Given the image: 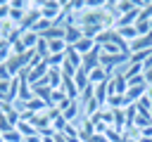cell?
<instances>
[{
    "label": "cell",
    "mask_w": 152,
    "mask_h": 142,
    "mask_svg": "<svg viewBox=\"0 0 152 142\" xmlns=\"http://www.w3.org/2000/svg\"><path fill=\"white\" fill-rule=\"evenodd\" d=\"M107 90H109V97H112V95H126L128 83H126L124 73H114V76L107 80Z\"/></svg>",
    "instance_id": "cell-1"
},
{
    "label": "cell",
    "mask_w": 152,
    "mask_h": 142,
    "mask_svg": "<svg viewBox=\"0 0 152 142\" xmlns=\"http://www.w3.org/2000/svg\"><path fill=\"white\" fill-rule=\"evenodd\" d=\"M78 109H81L78 99H69L66 104H62V106H59V114H62V118H64L66 123H74V121L78 118V114H81Z\"/></svg>",
    "instance_id": "cell-2"
},
{
    "label": "cell",
    "mask_w": 152,
    "mask_h": 142,
    "mask_svg": "<svg viewBox=\"0 0 152 142\" xmlns=\"http://www.w3.org/2000/svg\"><path fill=\"white\" fill-rule=\"evenodd\" d=\"M100 54H102V45L95 43V50L83 57V66H81V69H83L86 73H90L93 69H97V66H100Z\"/></svg>",
    "instance_id": "cell-3"
},
{
    "label": "cell",
    "mask_w": 152,
    "mask_h": 142,
    "mask_svg": "<svg viewBox=\"0 0 152 142\" xmlns=\"http://www.w3.org/2000/svg\"><path fill=\"white\" fill-rule=\"evenodd\" d=\"M81 38H83L81 26H76V24H66V26H64V43H66L69 47H74Z\"/></svg>",
    "instance_id": "cell-4"
},
{
    "label": "cell",
    "mask_w": 152,
    "mask_h": 142,
    "mask_svg": "<svg viewBox=\"0 0 152 142\" xmlns=\"http://www.w3.org/2000/svg\"><path fill=\"white\" fill-rule=\"evenodd\" d=\"M145 50H152V36H138V38L128 45V54H133V52H145Z\"/></svg>",
    "instance_id": "cell-5"
},
{
    "label": "cell",
    "mask_w": 152,
    "mask_h": 142,
    "mask_svg": "<svg viewBox=\"0 0 152 142\" xmlns=\"http://www.w3.org/2000/svg\"><path fill=\"white\" fill-rule=\"evenodd\" d=\"M145 95H147V85H131V88L126 90V99H128V104H138Z\"/></svg>",
    "instance_id": "cell-6"
},
{
    "label": "cell",
    "mask_w": 152,
    "mask_h": 142,
    "mask_svg": "<svg viewBox=\"0 0 152 142\" xmlns=\"http://www.w3.org/2000/svg\"><path fill=\"white\" fill-rule=\"evenodd\" d=\"M31 88H33V95H36L38 99H43V102L50 106V102H52V92H55V90H52L50 85H31Z\"/></svg>",
    "instance_id": "cell-7"
},
{
    "label": "cell",
    "mask_w": 152,
    "mask_h": 142,
    "mask_svg": "<svg viewBox=\"0 0 152 142\" xmlns=\"http://www.w3.org/2000/svg\"><path fill=\"white\" fill-rule=\"evenodd\" d=\"M88 80H90V85H100V83H107V80H109V73H107L102 66H97V69H93V71L88 73Z\"/></svg>",
    "instance_id": "cell-8"
},
{
    "label": "cell",
    "mask_w": 152,
    "mask_h": 142,
    "mask_svg": "<svg viewBox=\"0 0 152 142\" xmlns=\"http://www.w3.org/2000/svg\"><path fill=\"white\" fill-rule=\"evenodd\" d=\"M40 38H45V40H64V26H59V24H52Z\"/></svg>",
    "instance_id": "cell-9"
},
{
    "label": "cell",
    "mask_w": 152,
    "mask_h": 142,
    "mask_svg": "<svg viewBox=\"0 0 152 142\" xmlns=\"http://www.w3.org/2000/svg\"><path fill=\"white\" fill-rule=\"evenodd\" d=\"M38 40H40V36H38L36 31H24V33H21V45H24L26 50H36Z\"/></svg>",
    "instance_id": "cell-10"
},
{
    "label": "cell",
    "mask_w": 152,
    "mask_h": 142,
    "mask_svg": "<svg viewBox=\"0 0 152 142\" xmlns=\"http://www.w3.org/2000/svg\"><path fill=\"white\" fill-rule=\"evenodd\" d=\"M116 33H119V38L124 40V43H133L135 38H138V31H135V26H121V28H116Z\"/></svg>",
    "instance_id": "cell-11"
},
{
    "label": "cell",
    "mask_w": 152,
    "mask_h": 142,
    "mask_svg": "<svg viewBox=\"0 0 152 142\" xmlns=\"http://www.w3.org/2000/svg\"><path fill=\"white\" fill-rule=\"evenodd\" d=\"M74 50H76L78 54H83V57H86L88 52H93V50H95V40H93V38H81V40L74 45Z\"/></svg>",
    "instance_id": "cell-12"
},
{
    "label": "cell",
    "mask_w": 152,
    "mask_h": 142,
    "mask_svg": "<svg viewBox=\"0 0 152 142\" xmlns=\"http://www.w3.org/2000/svg\"><path fill=\"white\" fill-rule=\"evenodd\" d=\"M62 80H64V76H62L59 69H50V71H48V83H50L52 90H59V88H62Z\"/></svg>",
    "instance_id": "cell-13"
},
{
    "label": "cell",
    "mask_w": 152,
    "mask_h": 142,
    "mask_svg": "<svg viewBox=\"0 0 152 142\" xmlns=\"http://www.w3.org/2000/svg\"><path fill=\"white\" fill-rule=\"evenodd\" d=\"M74 85H76V90H78V95L90 85V80H88V73L83 71V69H78L76 71V76H74Z\"/></svg>",
    "instance_id": "cell-14"
},
{
    "label": "cell",
    "mask_w": 152,
    "mask_h": 142,
    "mask_svg": "<svg viewBox=\"0 0 152 142\" xmlns=\"http://www.w3.org/2000/svg\"><path fill=\"white\" fill-rule=\"evenodd\" d=\"M59 90H62L69 99H78V90H76V85H74V78H64Z\"/></svg>",
    "instance_id": "cell-15"
},
{
    "label": "cell",
    "mask_w": 152,
    "mask_h": 142,
    "mask_svg": "<svg viewBox=\"0 0 152 142\" xmlns=\"http://www.w3.org/2000/svg\"><path fill=\"white\" fill-rule=\"evenodd\" d=\"M64 57H66V62H69L71 66H76V69H81V66H83V54H78L74 47H66Z\"/></svg>",
    "instance_id": "cell-16"
},
{
    "label": "cell",
    "mask_w": 152,
    "mask_h": 142,
    "mask_svg": "<svg viewBox=\"0 0 152 142\" xmlns=\"http://www.w3.org/2000/svg\"><path fill=\"white\" fill-rule=\"evenodd\" d=\"M14 128H17L19 133H21V137H24V140H26V137H33V135H38V130H36V128H33L31 123H26V121H19V123H17Z\"/></svg>",
    "instance_id": "cell-17"
},
{
    "label": "cell",
    "mask_w": 152,
    "mask_h": 142,
    "mask_svg": "<svg viewBox=\"0 0 152 142\" xmlns=\"http://www.w3.org/2000/svg\"><path fill=\"white\" fill-rule=\"evenodd\" d=\"M17 97H19V76H14L10 80V104H14Z\"/></svg>",
    "instance_id": "cell-18"
},
{
    "label": "cell",
    "mask_w": 152,
    "mask_h": 142,
    "mask_svg": "<svg viewBox=\"0 0 152 142\" xmlns=\"http://www.w3.org/2000/svg\"><path fill=\"white\" fill-rule=\"evenodd\" d=\"M0 142H24V137H21V133H19L17 128H12L10 133H5V135L0 137Z\"/></svg>",
    "instance_id": "cell-19"
},
{
    "label": "cell",
    "mask_w": 152,
    "mask_h": 142,
    "mask_svg": "<svg viewBox=\"0 0 152 142\" xmlns=\"http://www.w3.org/2000/svg\"><path fill=\"white\" fill-rule=\"evenodd\" d=\"M36 54H38L40 59H48V57H50V50H48V40H45V38L38 40V45H36Z\"/></svg>",
    "instance_id": "cell-20"
},
{
    "label": "cell",
    "mask_w": 152,
    "mask_h": 142,
    "mask_svg": "<svg viewBox=\"0 0 152 142\" xmlns=\"http://www.w3.org/2000/svg\"><path fill=\"white\" fill-rule=\"evenodd\" d=\"M59 71H62V76H64V78H74V76H76V71H78V69H76V66H71V64H69V62H66V59H64V64H62V66H59Z\"/></svg>",
    "instance_id": "cell-21"
},
{
    "label": "cell",
    "mask_w": 152,
    "mask_h": 142,
    "mask_svg": "<svg viewBox=\"0 0 152 142\" xmlns=\"http://www.w3.org/2000/svg\"><path fill=\"white\" fill-rule=\"evenodd\" d=\"M88 142H109V140H107V135H100V133H95V135H93Z\"/></svg>",
    "instance_id": "cell-22"
},
{
    "label": "cell",
    "mask_w": 152,
    "mask_h": 142,
    "mask_svg": "<svg viewBox=\"0 0 152 142\" xmlns=\"http://www.w3.org/2000/svg\"><path fill=\"white\" fill-rule=\"evenodd\" d=\"M145 83H147V88H152V69L145 71Z\"/></svg>",
    "instance_id": "cell-23"
},
{
    "label": "cell",
    "mask_w": 152,
    "mask_h": 142,
    "mask_svg": "<svg viewBox=\"0 0 152 142\" xmlns=\"http://www.w3.org/2000/svg\"><path fill=\"white\" fill-rule=\"evenodd\" d=\"M147 99L152 102V88H147Z\"/></svg>",
    "instance_id": "cell-24"
}]
</instances>
